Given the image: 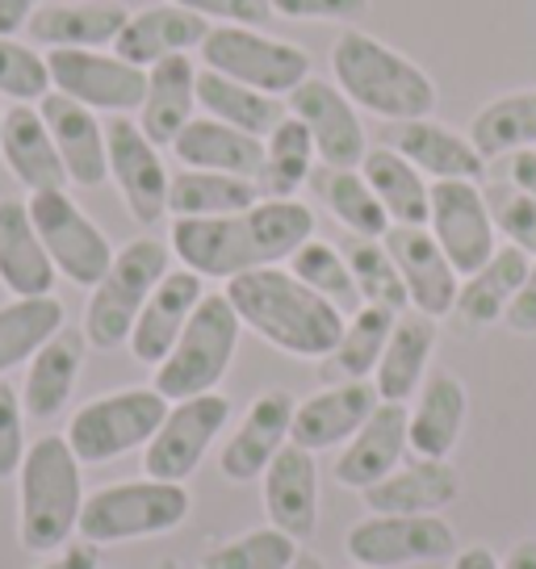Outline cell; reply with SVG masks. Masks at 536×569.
<instances>
[{"mask_svg": "<svg viewBox=\"0 0 536 569\" xmlns=\"http://www.w3.org/2000/svg\"><path fill=\"white\" fill-rule=\"evenodd\" d=\"M126 18L130 9L122 0H68V4H42L26 26V34L47 51H106L122 34Z\"/></svg>", "mask_w": 536, "mask_h": 569, "instance_id": "obj_26", "label": "cell"}, {"mask_svg": "<svg viewBox=\"0 0 536 569\" xmlns=\"http://www.w3.org/2000/svg\"><path fill=\"white\" fill-rule=\"evenodd\" d=\"M411 440H407V407L403 402H377V410L365 419L357 436L340 448L336 457V481L344 490L365 495L369 486L386 481L407 461Z\"/></svg>", "mask_w": 536, "mask_h": 569, "instance_id": "obj_24", "label": "cell"}, {"mask_svg": "<svg viewBox=\"0 0 536 569\" xmlns=\"http://www.w3.org/2000/svg\"><path fill=\"white\" fill-rule=\"evenodd\" d=\"M26 206H30L38 239H42V248H47L59 277H68L80 289H92V284L106 277L118 251L109 243V234L68 197V189L30 193Z\"/></svg>", "mask_w": 536, "mask_h": 569, "instance_id": "obj_11", "label": "cell"}, {"mask_svg": "<svg viewBox=\"0 0 536 569\" xmlns=\"http://www.w3.org/2000/svg\"><path fill=\"white\" fill-rule=\"evenodd\" d=\"M331 71L336 89L360 109L381 122H411V118H431L440 106V89L428 71L415 63L411 54L381 42L369 30L344 26L336 47H331Z\"/></svg>", "mask_w": 536, "mask_h": 569, "instance_id": "obj_3", "label": "cell"}, {"mask_svg": "<svg viewBox=\"0 0 536 569\" xmlns=\"http://www.w3.org/2000/svg\"><path fill=\"white\" fill-rule=\"evenodd\" d=\"M0 160L9 168V177L30 193L47 189H68V172L54 151V139L38 106H13L0 122Z\"/></svg>", "mask_w": 536, "mask_h": 569, "instance_id": "obj_32", "label": "cell"}, {"mask_svg": "<svg viewBox=\"0 0 536 569\" xmlns=\"http://www.w3.org/2000/svg\"><path fill=\"white\" fill-rule=\"evenodd\" d=\"M38 113L51 130L54 151L63 160L68 184L80 189H101L109 180V142H106V122L92 113L89 106H80L63 92H47L38 101Z\"/></svg>", "mask_w": 536, "mask_h": 569, "instance_id": "obj_20", "label": "cell"}, {"mask_svg": "<svg viewBox=\"0 0 536 569\" xmlns=\"http://www.w3.org/2000/svg\"><path fill=\"white\" fill-rule=\"evenodd\" d=\"M374 0H272V13L286 21H336L353 26L369 13Z\"/></svg>", "mask_w": 536, "mask_h": 569, "instance_id": "obj_50", "label": "cell"}, {"mask_svg": "<svg viewBox=\"0 0 536 569\" xmlns=\"http://www.w3.org/2000/svg\"><path fill=\"white\" fill-rule=\"evenodd\" d=\"M156 569H185V566H180V561H172V557H163V561Z\"/></svg>", "mask_w": 536, "mask_h": 569, "instance_id": "obj_59", "label": "cell"}, {"mask_svg": "<svg viewBox=\"0 0 536 569\" xmlns=\"http://www.w3.org/2000/svg\"><path fill=\"white\" fill-rule=\"evenodd\" d=\"M436 319L419 315V310H407L398 315L390 339H386V352L374 369V390L381 402H411L419 386L428 381L431 373V356H436Z\"/></svg>", "mask_w": 536, "mask_h": 569, "instance_id": "obj_31", "label": "cell"}, {"mask_svg": "<svg viewBox=\"0 0 536 569\" xmlns=\"http://www.w3.org/2000/svg\"><path fill=\"white\" fill-rule=\"evenodd\" d=\"M47 92H51L47 54L18 38H0V97H9L13 106H38Z\"/></svg>", "mask_w": 536, "mask_h": 569, "instance_id": "obj_47", "label": "cell"}, {"mask_svg": "<svg viewBox=\"0 0 536 569\" xmlns=\"http://www.w3.org/2000/svg\"><path fill=\"white\" fill-rule=\"evenodd\" d=\"M68 327L63 302L47 298H13L0 306V377L18 365H30L42 343H51Z\"/></svg>", "mask_w": 536, "mask_h": 569, "instance_id": "obj_41", "label": "cell"}, {"mask_svg": "<svg viewBox=\"0 0 536 569\" xmlns=\"http://www.w3.org/2000/svg\"><path fill=\"white\" fill-rule=\"evenodd\" d=\"M469 142L483 151V160H507L516 151L536 147V84L533 89H512L490 97L474 122H469Z\"/></svg>", "mask_w": 536, "mask_h": 569, "instance_id": "obj_38", "label": "cell"}, {"mask_svg": "<svg viewBox=\"0 0 536 569\" xmlns=\"http://www.w3.org/2000/svg\"><path fill=\"white\" fill-rule=\"evenodd\" d=\"M0 122H4V113H0Z\"/></svg>", "mask_w": 536, "mask_h": 569, "instance_id": "obj_60", "label": "cell"}, {"mask_svg": "<svg viewBox=\"0 0 536 569\" xmlns=\"http://www.w3.org/2000/svg\"><path fill=\"white\" fill-rule=\"evenodd\" d=\"M286 268L298 277L302 284H310L319 298H327L331 306H340L344 315L360 310V293L357 281H353V268H348V256L322 239H306L302 248L286 260Z\"/></svg>", "mask_w": 536, "mask_h": 569, "instance_id": "obj_44", "label": "cell"}, {"mask_svg": "<svg viewBox=\"0 0 536 569\" xmlns=\"http://www.w3.org/2000/svg\"><path fill=\"white\" fill-rule=\"evenodd\" d=\"M465 419H469V390L457 373L436 369L407 407V440L419 461H448L461 445Z\"/></svg>", "mask_w": 536, "mask_h": 569, "instance_id": "obj_25", "label": "cell"}, {"mask_svg": "<svg viewBox=\"0 0 536 569\" xmlns=\"http://www.w3.org/2000/svg\"><path fill=\"white\" fill-rule=\"evenodd\" d=\"M222 293L235 306L244 331H251L256 339H265L268 348L294 356V360H322L336 348L344 322H348L340 306L319 298L286 264L231 277Z\"/></svg>", "mask_w": 536, "mask_h": 569, "instance_id": "obj_2", "label": "cell"}, {"mask_svg": "<svg viewBox=\"0 0 536 569\" xmlns=\"http://www.w3.org/2000/svg\"><path fill=\"white\" fill-rule=\"evenodd\" d=\"M386 251L398 264V277L407 284V302L411 310L428 315V319H448L457 306V289H461V272L448 264L440 243L431 239L428 227H390L386 231Z\"/></svg>", "mask_w": 536, "mask_h": 569, "instance_id": "obj_18", "label": "cell"}, {"mask_svg": "<svg viewBox=\"0 0 536 569\" xmlns=\"http://www.w3.org/2000/svg\"><path fill=\"white\" fill-rule=\"evenodd\" d=\"M260 507L272 528L294 540H310L319 532V461L315 452L286 445L260 478Z\"/></svg>", "mask_w": 536, "mask_h": 569, "instance_id": "obj_21", "label": "cell"}, {"mask_svg": "<svg viewBox=\"0 0 536 569\" xmlns=\"http://www.w3.org/2000/svg\"><path fill=\"white\" fill-rule=\"evenodd\" d=\"M315 163H319V151H315L310 130L294 113H286L268 130L265 163L256 172V189H260V197H298L306 180L315 177Z\"/></svg>", "mask_w": 536, "mask_h": 569, "instance_id": "obj_42", "label": "cell"}, {"mask_svg": "<svg viewBox=\"0 0 536 569\" xmlns=\"http://www.w3.org/2000/svg\"><path fill=\"white\" fill-rule=\"evenodd\" d=\"M197 106H201V113H210V118L235 126L244 134H256V139H268V130L289 113L286 97H268V92L248 89V84L206 68L197 71Z\"/></svg>", "mask_w": 536, "mask_h": 569, "instance_id": "obj_40", "label": "cell"}, {"mask_svg": "<svg viewBox=\"0 0 536 569\" xmlns=\"http://www.w3.org/2000/svg\"><path fill=\"white\" fill-rule=\"evenodd\" d=\"M231 423V402L222 393H197L168 402L160 431L143 448V473L156 481H185L193 478L206 452L218 445V436Z\"/></svg>", "mask_w": 536, "mask_h": 569, "instance_id": "obj_12", "label": "cell"}, {"mask_svg": "<svg viewBox=\"0 0 536 569\" xmlns=\"http://www.w3.org/2000/svg\"><path fill=\"white\" fill-rule=\"evenodd\" d=\"M528 268H533V256H524L512 243H499V251L478 272L461 277L453 315H457L465 331H486V327L503 322L507 306H512V298H516L524 277H528Z\"/></svg>", "mask_w": 536, "mask_h": 569, "instance_id": "obj_35", "label": "cell"}, {"mask_svg": "<svg viewBox=\"0 0 536 569\" xmlns=\"http://www.w3.org/2000/svg\"><path fill=\"white\" fill-rule=\"evenodd\" d=\"M54 264L38 227L30 218V206L18 197H0V284L13 298H47L54 293Z\"/></svg>", "mask_w": 536, "mask_h": 569, "instance_id": "obj_30", "label": "cell"}, {"mask_svg": "<svg viewBox=\"0 0 536 569\" xmlns=\"http://www.w3.org/2000/svg\"><path fill=\"white\" fill-rule=\"evenodd\" d=\"M210 26H265L272 18V0H172Z\"/></svg>", "mask_w": 536, "mask_h": 569, "instance_id": "obj_51", "label": "cell"}, {"mask_svg": "<svg viewBox=\"0 0 536 569\" xmlns=\"http://www.w3.org/2000/svg\"><path fill=\"white\" fill-rule=\"evenodd\" d=\"M260 201L256 180L231 177V172H201V168H180L168 180V213L172 218H227L244 213Z\"/></svg>", "mask_w": 536, "mask_h": 569, "instance_id": "obj_39", "label": "cell"}, {"mask_svg": "<svg viewBox=\"0 0 536 569\" xmlns=\"http://www.w3.org/2000/svg\"><path fill=\"white\" fill-rule=\"evenodd\" d=\"M38 569H101V545L92 540H68L59 552H51V561H42Z\"/></svg>", "mask_w": 536, "mask_h": 569, "instance_id": "obj_53", "label": "cell"}, {"mask_svg": "<svg viewBox=\"0 0 536 569\" xmlns=\"http://www.w3.org/2000/svg\"><path fill=\"white\" fill-rule=\"evenodd\" d=\"M294 407L298 398L289 390H265L256 393L244 410V419L218 448V473L235 486L260 481L272 457L289 445V427H294Z\"/></svg>", "mask_w": 536, "mask_h": 569, "instance_id": "obj_17", "label": "cell"}, {"mask_svg": "<svg viewBox=\"0 0 536 569\" xmlns=\"http://www.w3.org/2000/svg\"><path fill=\"white\" fill-rule=\"evenodd\" d=\"M239 339H244V322L235 315V306L227 302V293H206L201 306L193 310L189 327L172 343V352L156 365L151 386L168 402L215 393L222 386V377L231 373Z\"/></svg>", "mask_w": 536, "mask_h": 569, "instance_id": "obj_6", "label": "cell"}, {"mask_svg": "<svg viewBox=\"0 0 536 569\" xmlns=\"http://www.w3.org/2000/svg\"><path fill=\"white\" fill-rule=\"evenodd\" d=\"M457 532L445 516H365L344 536L348 561L365 569L436 566L457 557Z\"/></svg>", "mask_w": 536, "mask_h": 569, "instance_id": "obj_10", "label": "cell"}, {"mask_svg": "<svg viewBox=\"0 0 536 569\" xmlns=\"http://www.w3.org/2000/svg\"><path fill=\"white\" fill-rule=\"evenodd\" d=\"M377 390L374 381H336L322 386L319 393L302 398L294 407V427H289V445L306 448V452H331L344 448L357 436L365 419L377 410Z\"/></svg>", "mask_w": 536, "mask_h": 569, "instance_id": "obj_19", "label": "cell"}, {"mask_svg": "<svg viewBox=\"0 0 536 569\" xmlns=\"http://www.w3.org/2000/svg\"><path fill=\"white\" fill-rule=\"evenodd\" d=\"M386 147H394L403 160H411L424 177L436 180H474L483 184L486 160L483 151L469 142V134L436 118H411V122L386 126Z\"/></svg>", "mask_w": 536, "mask_h": 569, "instance_id": "obj_23", "label": "cell"}, {"mask_svg": "<svg viewBox=\"0 0 536 569\" xmlns=\"http://www.w3.org/2000/svg\"><path fill=\"white\" fill-rule=\"evenodd\" d=\"M51 89L72 97L92 113L130 118L139 113L147 92V71L126 63L118 51H47Z\"/></svg>", "mask_w": 536, "mask_h": 569, "instance_id": "obj_14", "label": "cell"}, {"mask_svg": "<svg viewBox=\"0 0 536 569\" xmlns=\"http://www.w3.org/2000/svg\"><path fill=\"white\" fill-rule=\"evenodd\" d=\"M286 109L310 130L322 168H360L369 151V134L360 122V109L336 89V80L310 76L286 97Z\"/></svg>", "mask_w": 536, "mask_h": 569, "instance_id": "obj_16", "label": "cell"}, {"mask_svg": "<svg viewBox=\"0 0 536 569\" xmlns=\"http://www.w3.org/2000/svg\"><path fill=\"white\" fill-rule=\"evenodd\" d=\"M360 177L369 180L381 210L390 213V227H428L431 180L394 147H369L360 160Z\"/></svg>", "mask_w": 536, "mask_h": 569, "instance_id": "obj_36", "label": "cell"}, {"mask_svg": "<svg viewBox=\"0 0 536 569\" xmlns=\"http://www.w3.org/2000/svg\"><path fill=\"white\" fill-rule=\"evenodd\" d=\"M490 201V213H495V231L499 239H507L512 248H519L524 256H533L536 260V201L533 197H524L519 189H490L486 193Z\"/></svg>", "mask_w": 536, "mask_h": 569, "instance_id": "obj_48", "label": "cell"}, {"mask_svg": "<svg viewBox=\"0 0 536 569\" xmlns=\"http://www.w3.org/2000/svg\"><path fill=\"white\" fill-rule=\"evenodd\" d=\"M168 415V398L156 386H126V390L101 393L68 419L63 440L72 445L80 465H109L147 448Z\"/></svg>", "mask_w": 536, "mask_h": 569, "instance_id": "obj_8", "label": "cell"}, {"mask_svg": "<svg viewBox=\"0 0 536 569\" xmlns=\"http://www.w3.org/2000/svg\"><path fill=\"white\" fill-rule=\"evenodd\" d=\"M197 71L201 68L189 54H172L147 68V92L135 122L156 147H172V139L197 118Z\"/></svg>", "mask_w": 536, "mask_h": 569, "instance_id": "obj_33", "label": "cell"}, {"mask_svg": "<svg viewBox=\"0 0 536 569\" xmlns=\"http://www.w3.org/2000/svg\"><path fill=\"white\" fill-rule=\"evenodd\" d=\"M85 465L63 436H38L18 469V536L26 552L51 557L76 532L85 511Z\"/></svg>", "mask_w": 536, "mask_h": 569, "instance_id": "obj_4", "label": "cell"}, {"mask_svg": "<svg viewBox=\"0 0 536 569\" xmlns=\"http://www.w3.org/2000/svg\"><path fill=\"white\" fill-rule=\"evenodd\" d=\"M47 0H0V38H18Z\"/></svg>", "mask_w": 536, "mask_h": 569, "instance_id": "obj_54", "label": "cell"}, {"mask_svg": "<svg viewBox=\"0 0 536 569\" xmlns=\"http://www.w3.org/2000/svg\"><path fill=\"white\" fill-rule=\"evenodd\" d=\"M357 569H365V566H357Z\"/></svg>", "mask_w": 536, "mask_h": 569, "instance_id": "obj_61", "label": "cell"}, {"mask_svg": "<svg viewBox=\"0 0 536 569\" xmlns=\"http://www.w3.org/2000/svg\"><path fill=\"white\" fill-rule=\"evenodd\" d=\"M201 68L239 80L268 97H289L302 80H310L315 59L298 42L265 34L260 26H210L201 38Z\"/></svg>", "mask_w": 536, "mask_h": 569, "instance_id": "obj_9", "label": "cell"}, {"mask_svg": "<svg viewBox=\"0 0 536 569\" xmlns=\"http://www.w3.org/2000/svg\"><path fill=\"white\" fill-rule=\"evenodd\" d=\"M503 327L516 331V336H536V260H533V268H528L524 284H519V293L512 298V306H507Z\"/></svg>", "mask_w": 536, "mask_h": 569, "instance_id": "obj_52", "label": "cell"}, {"mask_svg": "<svg viewBox=\"0 0 536 569\" xmlns=\"http://www.w3.org/2000/svg\"><path fill=\"white\" fill-rule=\"evenodd\" d=\"M172 268V248L163 239L139 234L126 248H118L113 264L101 281L92 284L89 306H85V339L97 352H118L135 331V319L147 306L151 289L163 281V272Z\"/></svg>", "mask_w": 536, "mask_h": 569, "instance_id": "obj_5", "label": "cell"}, {"mask_svg": "<svg viewBox=\"0 0 536 569\" xmlns=\"http://www.w3.org/2000/svg\"><path fill=\"white\" fill-rule=\"evenodd\" d=\"M85 352H89V339L80 327H63L51 343H42L38 356L26 369V386H21V407L26 419L34 423H51L54 415H63V407L72 402L80 369H85Z\"/></svg>", "mask_w": 536, "mask_h": 569, "instance_id": "obj_29", "label": "cell"}, {"mask_svg": "<svg viewBox=\"0 0 536 569\" xmlns=\"http://www.w3.org/2000/svg\"><path fill=\"white\" fill-rule=\"evenodd\" d=\"M172 156L180 168H201V172H231V177L256 180L265 163V139L244 134L235 126L218 122L210 113H201L172 139Z\"/></svg>", "mask_w": 536, "mask_h": 569, "instance_id": "obj_34", "label": "cell"}, {"mask_svg": "<svg viewBox=\"0 0 536 569\" xmlns=\"http://www.w3.org/2000/svg\"><path fill=\"white\" fill-rule=\"evenodd\" d=\"M193 511V498L180 481H113L85 498L80 511V536L92 545H130V540H151V536L177 532Z\"/></svg>", "mask_w": 536, "mask_h": 569, "instance_id": "obj_7", "label": "cell"}, {"mask_svg": "<svg viewBox=\"0 0 536 569\" xmlns=\"http://www.w3.org/2000/svg\"><path fill=\"white\" fill-rule=\"evenodd\" d=\"M109 142V180L118 184L126 210L139 227H156L168 218V163L160 147L147 139L135 118H109L106 122Z\"/></svg>", "mask_w": 536, "mask_h": 569, "instance_id": "obj_15", "label": "cell"}, {"mask_svg": "<svg viewBox=\"0 0 536 569\" xmlns=\"http://www.w3.org/2000/svg\"><path fill=\"white\" fill-rule=\"evenodd\" d=\"M369 516H440L461 498V473L448 461H403L386 481L365 490Z\"/></svg>", "mask_w": 536, "mask_h": 569, "instance_id": "obj_28", "label": "cell"}, {"mask_svg": "<svg viewBox=\"0 0 536 569\" xmlns=\"http://www.w3.org/2000/svg\"><path fill=\"white\" fill-rule=\"evenodd\" d=\"M298 540L286 536L281 528H256V532L231 536L201 557L197 569H289L298 557Z\"/></svg>", "mask_w": 536, "mask_h": 569, "instance_id": "obj_46", "label": "cell"}, {"mask_svg": "<svg viewBox=\"0 0 536 569\" xmlns=\"http://www.w3.org/2000/svg\"><path fill=\"white\" fill-rule=\"evenodd\" d=\"M398 315L386 306H360L348 315L336 348L319 360L322 386H336V381H374V369L381 352H386V339H390Z\"/></svg>", "mask_w": 536, "mask_h": 569, "instance_id": "obj_37", "label": "cell"}, {"mask_svg": "<svg viewBox=\"0 0 536 569\" xmlns=\"http://www.w3.org/2000/svg\"><path fill=\"white\" fill-rule=\"evenodd\" d=\"M448 569H499V557H495V549H486V545H469V549H457Z\"/></svg>", "mask_w": 536, "mask_h": 569, "instance_id": "obj_56", "label": "cell"}, {"mask_svg": "<svg viewBox=\"0 0 536 569\" xmlns=\"http://www.w3.org/2000/svg\"><path fill=\"white\" fill-rule=\"evenodd\" d=\"M289 569H327V561H322V557H319V552H298V557H294V566H289Z\"/></svg>", "mask_w": 536, "mask_h": 569, "instance_id": "obj_58", "label": "cell"}, {"mask_svg": "<svg viewBox=\"0 0 536 569\" xmlns=\"http://www.w3.org/2000/svg\"><path fill=\"white\" fill-rule=\"evenodd\" d=\"M348 268H353V281H357L360 306H386L394 315H407L411 302H407V284L398 277V264L386 251L381 239H353L348 248Z\"/></svg>", "mask_w": 536, "mask_h": 569, "instance_id": "obj_45", "label": "cell"}, {"mask_svg": "<svg viewBox=\"0 0 536 569\" xmlns=\"http://www.w3.org/2000/svg\"><path fill=\"white\" fill-rule=\"evenodd\" d=\"M26 461V407L21 393L0 377V481L18 478Z\"/></svg>", "mask_w": 536, "mask_h": 569, "instance_id": "obj_49", "label": "cell"}, {"mask_svg": "<svg viewBox=\"0 0 536 569\" xmlns=\"http://www.w3.org/2000/svg\"><path fill=\"white\" fill-rule=\"evenodd\" d=\"M206 34H210V21L168 0V4H147L139 13H130L122 34L113 38V51L122 54L126 63L147 71L156 68L160 59L197 51Z\"/></svg>", "mask_w": 536, "mask_h": 569, "instance_id": "obj_27", "label": "cell"}, {"mask_svg": "<svg viewBox=\"0 0 536 569\" xmlns=\"http://www.w3.org/2000/svg\"><path fill=\"white\" fill-rule=\"evenodd\" d=\"M319 197L327 213L340 222L353 239H386L390 231V213L381 210L369 180L360 177V168H322Z\"/></svg>", "mask_w": 536, "mask_h": 569, "instance_id": "obj_43", "label": "cell"}, {"mask_svg": "<svg viewBox=\"0 0 536 569\" xmlns=\"http://www.w3.org/2000/svg\"><path fill=\"white\" fill-rule=\"evenodd\" d=\"M499 569H536V536H524L499 561Z\"/></svg>", "mask_w": 536, "mask_h": 569, "instance_id": "obj_57", "label": "cell"}, {"mask_svg": "<svg viewBox=\"0 0 536 569\" xmlns=\"http://www.w3.org/2000/svg\"><path fill=\"white\" fill-rule=\"evenodd\" d=\"M201 298H206V281H201L197 272H189V268H168L163 281L151 289L147 306L139 310L130 339H126L130 356H135L139 365H147V369H156L163 356L172 352V343L180 339V331L189 327Z\"/></svg>", "mask_w": 536, "mask_h": 569, "instance_id": "obj_22", "label": "cell"}, {"mask_svg": "<svg viewBox=\"0 0 536 569\" xmlns=\"http://www.w3.org/2000/svg\"><path fill=\"white\" fill-rule=\"evenodd\" d=\"M306 239H315V210L302 197H260L251 210L227 218H172L168 248L201 281H231L286 264Z\"/></svg>", "mask_w": 536, "mask_h": 569, "instance_id": "obj_1", "label": "cell"}, {"mask_svg": "<svg viewBox=\"0 0 536 569\" xmlns=\"http://www.w3.org/2000/svg\"><path fill=\"white\" fill-rule=\"evenodd\" d=\"M428 231L461 277L478 272L499 251L495 213H490L483 184H474V180H436L431 184Z\"/></svg>", "mask_w": 536, "mask_h": 569, "instance_id": "obj_13", "label": "cell"}, {"mask_svg": "<svg viewBox=\"0 0 536 569\" xmlns=\"http://www.w3.org/2000/svg\"><path fill=\"white\" fill-rule=\"evenodd\" d=\"M507 184L536 201V147L533 151H516V156H507Z\"/></svg>", "mask_w": 536, "mask_h": 569, "instance_id": "obj_55", "label": "cell"}]
</instances>
